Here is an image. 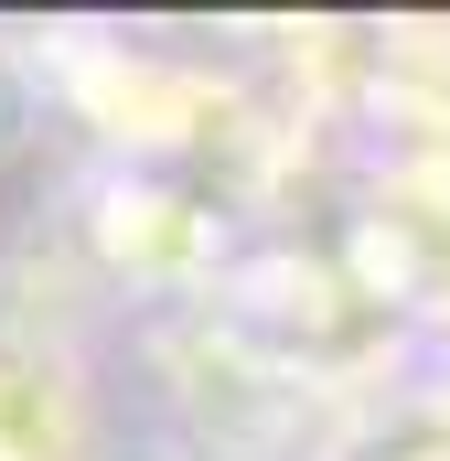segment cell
<instances>
[{"label": "cell", "mask_w": 450, "mask_h": 461, "mask_svg": "<svg viewBox=\"0 0 450 461\" xmlns=\"http://www.w3.org/2000/svg\"><path fill=\"white\" fill-rule=\"evenodd\" d=\"M0 461H97V397L76 354L0 333Z\"/></svg>", "instance_id": "6da1fadb"}, {"label": "cell", "mask_w": 450, "mask_h": 461, "mask_svg": "<svg viewBox=\"0 0 450 461\" xmlns=\"http://www.w3.org/2000/svg\"><path fill=\"white\" fill-rule=\"evenodd\" d=\"M22 129H32V76H22V65L0 54V150H11Z\"/></svg>", "instance_id": "7a4b0ae2"}]
</instances>
